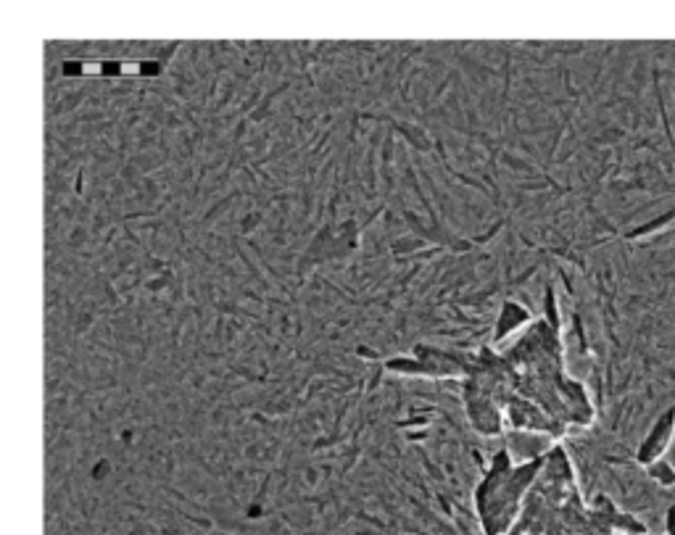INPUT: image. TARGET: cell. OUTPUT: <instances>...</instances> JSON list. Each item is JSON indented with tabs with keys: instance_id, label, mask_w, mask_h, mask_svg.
<instances>
[{
	"instance_id": "obj_1",
	"label": "cell",
	"mask_w": 675,
	"mask_h": 535,
	"mask_svg": "<svg viewBox=\"0 0 675 535\" xmlns=\"http://www.w3.org/2000/svg\"><path fill=\"white\" fill-rule=\"evenodd\" d=\"M543 456L517 462L504 440L496 443L473 488V512L483 535H509L515 531Z\"/></svg>"
},
{
	"instance_id": "obj_2",
	"label": "cell",
	"mask_w": 675,
	"mask_h": 535,
	"mask_svg": "<svg viewBox=\"0 0 675 535\" xmlns=\"http://www.w3.org/2000/svg\"><path fill=\"white\" fill-rule=\"evenodd\" d=\"M535 322V314L528 303L517 301V298H504L496 317H493V327H491V345L501 348L504 343L517 338L528 325Z\"/></svg>"
},
{
	"instance_id": "obj_3",
	"label": "cell",
	"mask_w": 675,
	"mask_h": 535,
	"mask_svg": "<svg viewBox=\"0 0 675 535\" xmlns=\"http://www.w3.org/2000/svg\"><path fill=\"white\" fill-rule=\"evenodd\" d=\"M675 438V406H668L665 412L657 414V420L652 422L649 433L641 438L638 448H636V462L641 467L654 464L657 459H665L668 448Z\"/></svg>"
},
{
	"instance_id": "obj_4",
	"label": "cell",
	"mask_w": 675,
	"mask_h": 535,
	"mask_svg": "<svg viewBox=\"0 0 675 535\" xmlns=\"http://www.w3.org/2000/svg\"><path fill=\"white\" fill-rule=\"evenodd\" d=\"M673 222H675V206L671 208V211H665V214H660V217H654V219H649V222H644V225H636L633 230H628L626 238L628 241L649 238V235H654V233H660V230L671 227Z\"/></svg>"
},
{
	"instance_id": "obj_5",
	"label": "cell",
	"mask_w": 675,
	"mask_h": 535,
	"mask_svg": "<svg viewBox=\"0 0 675 535\" xmlns=\"http://www.w3.org/2000/svg\"><path fill=\"white\" fill-rule=\"evenodd\" d=\"M646 475H649L660 488L675 486V467L668 459H657L654 464H649V467H646Z\"/></svg>"
},
{
	"instance_id": "obj_6",
	"label": "cell",
	"mask_w": 675,
	"mask_h": 535,
	"mask_svg": "<svg viewBox=\"0 0 675 535\" xmlns=\"http://www.w3.org/2000/svg\"><path fill=\"white\" fill-rule=\"evenodd\" d=\"M665 535H675V504L665 512Z\"/></svg>"
}]
</instances>
